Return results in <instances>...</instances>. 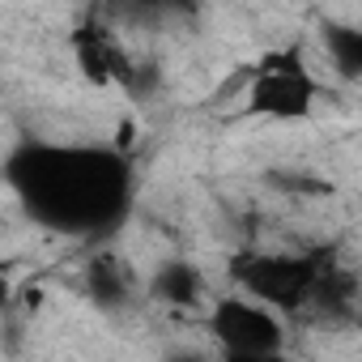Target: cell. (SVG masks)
<instances>
[{
    "label": "cell",
    "instance_id": "obj_2",
    "mask_svg": "<svg viewBox=\"0 0 362 362\" xmlns=\"http://www.w3.org/2000/svg\"><path fill=\"white\" fill-rule=\"evenodd\" d=\"M209 332L218 337L226 358H243V362L277 358L286 345L277 311L264 307L260 298H218L209 311Z\"/></svg>",
    "mask_w": 362,
    "mask_h": 362
},
{
    "label": "cell",
    "instance_id": "obj_8",
    "mask_svg": "<svg viewBox=\"0 0 362 362\" xmlns=\"http://www.w3.org/2000/svg\"><path fill=\"white\" fill-rule=\"evenodd\" d=\"M136 5L149 13H179V9H192V0H136Z\"/></svg>",
    "mask_w": 362,
    "mask_h": 362
},
{
    "label": "cell",
    "instance_id": "obj_6",
    "mask_svg": "<svg viewBox=\"0 0 362 362\" xmlns=\"http://www.w3.org/2000/svg\"><path fill=\"white\" fill-rule=\"evenodd\" d=\"M149 294L158 303H170V307H201L205 303V273L192 260H162L153 281H149Z\"/></svg>",
    "mask_w": 362,
    "mask_h": 362
},
{
    "label": "cell",
    "instance_id": "obj_5",
    "mask_svg": "<svg viewBox=\"0 0 362 362\" xmlns=\"http://www.w3.org/2000/svg\"><path fill=\"white\" fill-rule=\"evenodd\" d=\"M86 294L98 311H124L136 294L132 286V273L124 269L119 256H94L86 264Z\"/></svg>",
    "mask_w": 362,
    "mask_h": 362
},
{
    "label": "cell",
    "instance_id": "obj_1",
    "mask_svg": "<svg viewBox=\"0 0 362 362\" xmlns=\"http://www.w3.org/2000/svg\"><path fill=\"white\" fill-rule=\"evenodd\" d=\"M9 179L35 222L69 235L111 230L132 197L128 158L119 149L30 145L9 162Z\"/></svg>",
    "mask_w": 362,
    "mask_h": 362
},
{
    "label": "cell",
    "instance_id": "obj_4",
    "mask_svg": "<svg viewBox=\"0 0 362 362\" xmlns=\"http://www.w3.org/2000/svg\"><path fill=\"white\" fill-rule=\"evenodd\" d=\"M311 103H315V77L294 56L269 60L247 90V111L269 115V119H303Z\"/></svg>",
    "mask_w": 362,
    "mask_h": 362
},
{
    "label": "cell",
    "instance_id": "obj_3",
    "mask_svg": "<svg viewBox=\"0 0 362 362\" xmlns=\"http://www.w3.org/2000/svg\"><path fill=\"white\" fill-rule=\"evenodd\" d=\"M324 273V264L315 256H252L239 264V281L252 298H260L264 307H307L315 277Z\"/></svg>",
    "mask_w": 362,
    "mask_h": 362
},
{
    "label": "cell",
    "instance_id": "obj_7",
    "mask_svg": "<svg viewBox=\"0 0 362 362\" xmlns=\"http://www.w3.org/2000/svg\"><path fill=\"white\" fill-rule=\"evenodd\" d=\"M320 43H324L328 69L345 86L362 81V30L358 26H349V22H324L320 26Z\"/></svg>",
    "mask_w": 362,
    "mask_h": 362
}]
</instances>
